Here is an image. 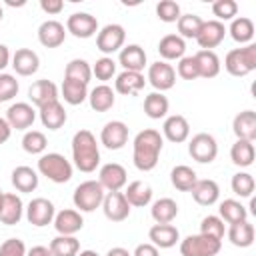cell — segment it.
Returning a JSON list of instances; mask_svg holds the SVG:
<instances>
[{"instance_id": "cell-35", "label": "cell", "mask_w": 256, "mask_h": 256, "mask_svg": "<svg viewBox=\"0 0 256 256\" xmlns=\"http://www.w3.org/2000/svg\"><path fill=\"white\" fill-rule=\"evenodd\" d=\"M230 158L236 166L240 168H248L254 164V158H256V150H254V144L248 142V140H236L230 148Z\"/></svg>"}, {"instance_id": "cell-54", "label": "cell", "mask_w": 256, "mask_h": 256, "mask_svg": "<svg viewBox=\"0 0 256 256\" xmlns=\"http://www.w3.org/2000/svg\"><path fill=\"white\" fill-rule=\"evenodd\" d=\"M40 8H42L46 14L56 16V14H60V12L64 10V2H62V0H40Z\"/></svg>"}, {"instance_id": "cell-3", "label": "cell", "mask_w": 256, "mask_h": 256, "mask_svg": "<svg viewBox=\"0 0 256 256\" xmlns=\"http://www.w3.org/2000/svg\"><path fill=\"white\" fill-rule=\"evenodd\" d=\"M224 68L230 76L242 78L256 70V44H246L242 48H234L224 58Z\"/></svg>"}, {"instance_id": "cell-6", "label": "cell", "mask_w": 256, "mask_h": 256, "mask_svg": "<svg viewBox=\"0 0 256 256\" xmlns=\"http://www.w3.org/2000/svg\"><path fill=\"white\" fill-rule=\"evenodd\" d=\"M222 248L220 240L208 238L204 234H190L180 242L182 256H216Z\"/></svg>"}, {"instance_id": "cell-17", "label": "cell", "mask_w": 256, "mask_h": 256, "mask_svg": "<svg viewBox=\"0 0 256 256\" xmlns=\"http://www.w3.org/2000/svg\"><path fill=\"white\" fill-rule=\"evenodd\" d=\"M162 134L166 140L174 142V144H180V142H186L188 136H190V124L188 120L182 116V114H172L164 120L162 124Z\"/></svg>"}, {"instance_id": "cell-51", "label": "cell", "mask_w": 256, "mask_h": 256, "mask_svg": "<svg viewBox=\"0 0 256 256\" xmlns=\"http://www.w3.org/2000/svg\"><path fill=\"white\" fill-rule=\"evenodd\" d=\"M176 74H178L180 78H184V80H196V78H200V74H198V64H196L194 56H182V58L178 60Z\"/></svg>"}, {"instance_id": "cell-28", "label": "cell", "mask_w": 256, "mask_h": 256, "mask_svg": "<svg viewBox=\"0 0 256 256\" xmlns=\"http://www.w3.org/2000/svg\"><path fill=\"white\" fill-rule=\"evenodd\" d=\"M66 110H64V106L58 102V100H54V102H48V104H44L42 108H40V122H42V126L44 128H48V130H58V128H62L64 124H66Z\"/></svg>"}, {"instance_id": "cell-25", "label": "cell", "mask_w": 256, "mask_h": 256, "mask_svg": "<svg viewBox=\"0 0 256 256\" xmlns=\"http://www.w3.org/2000/svg\"><path fill=\"white\" fill-rule=\"evenodd\" d=\"M190 194H192V198H194L196 204H200V206H212L220 198V186L214 180H210V178L196 180V184L192 186Z\"/></svg>"}, {"instance_id": "cell-46", "label": "cell", "mask_w": 256, "mask_h": 256, "mask_svg": "<svg viewBox=\"0 0 256 256\" xmlns=\"http://www.w3.org/2000/svg\"><path fill=\"white\" fill-rule=\"evenodd\" d=\"M46 146H48V140H46L44 132H40V130H28L22 136V148L28 154H42L46 150Z\"/></svg>"}, {"instance_id": "cell-32", "label": "cell", "mask_w": 256, "mask_h": 256, "mask_svg": "<svg viewBox=\"0 0 256 256\" xmlns=\"http://www.w3.org/2000/svg\"><path fill=\"white\" fill-rule=\"evenodd\" d=\"M124 198L128 200L130 206H136V208H142V206H148L150 200H152V188L150 184L142 182V180H134L128 184L126 192H122Z\"/></svg>"}, {"instance_id": "cell-20", "label": "cell", "mask_w": 256, "mask_h": 256, "mask_svg": "<svg viewBox=\"0 0 256 256\" xmlns=\"http://www.w3.org/2000/svg\"><path fill=\"white\" fill-rule=\"evenodd\" d=\"M232 132L238 140H256V112L254 110H242L232 120Z\"/></svg>"}, {"instance_id": "cell-59", "label": "cell", "mask_w": 256, "mask_h": 256, "mask_svg": "<svg viewBox=\"0 0 256 256\" xmlns=\"http://www.w3.org/2000/svg\"><path fill=\"white\" fill-rule=\"evenodd\" d=\"M106 256H132L126 248H122V246H116V248H110L108 252H106Z\"/></svg>"}, {"instance_id": "cell-38", "label": "cell", "mask_w": 256, "mask_h": 256, "mask_svg": "<svg viewBox=\"0 0 256 256\" xmlns=\"http://www.w3.org/2000/svg\"><path fill=\"white\" fill-rule=\"evenodd\" d=\"M230 36L234 42L238 44H252V38H254V22L246 16H238L232 20L230 24Z\"/></svg>"}, {"instance_id": "cell-19", "label": "cell", "mask_w": 256, "mask_h": 256, "mask_svg": "<svg viewBox=\"0 0 256 256\" xmlns=\"http://www.w3.org/2000/svg\"><path fill=\"white\" fill-rule=\"evenodd\" d=\"M22 212H24V204L20 196H16L14 192H4L0 202V222L6 226H14L22 220Z\"/></svg>"}, {"instance_id": "cell-12", "label": "cell", "mask_w": 256, "mask_h": 256, "mask_svg": "<svg viewBox=\"0 0 256 256\" xmlns=\"http://www.w3.org/2000/svg\"><path fill=\"white\" fill-rule=\"evenodd\" d=\"M148 82L156 88V92L170 90L176 84V70L168 62L158 60L148 66Z\"/></svg>"}, {"instance_id": "cell-4", "label": "cell", "mask_w": 256, "mask_h": 256, "mask_svg": "<svg viewBox=\"0 0 256 256\" xmlns=\"http://www.w3.org/2000/svg\"><path fill=\"white\" fill-rule=\"evenodd\" d=\"M38 172L54 184H66L72 178V164L58 152H48L38 158Z\"/></svg>"}, {"instance_id": "cell-11", "label": "cell", "mask_w": 256, "mask_h": 256, "mask_svg": "<svg viewBox=\"0 0 256 256\" xmlns=\"http://www.w3.org/2000/svg\"><path fill=\"white\" fill-rule=\"evenodd\" d=\"M66 32L76 38H90L98 32V20L88 12H74L66 20Z\"/></svg>"}, {"instance_id": "cell-21", "label": "cell", "mask_w": 256, "mask_h": 256, "mask_svg": "<svg viewBox=\"0 0 256 256\" xmlns=\"http://www.w3.org/2000/svg\"><path fill=\"white\" fill-rule=\"evenodd\" d=\"M66 38V28L58 20H46L38 28V40L46 48H58Z\"/></svg>"}, {"instance_id": "cell-52", "label": "cell", "mask_w": 256, "mask_h": 256, "mask_svg": "<svg viewBox=\"0 0 256 256\" xmlns=\"http://www.w3.org/2000/svg\"><path fill=\"white\" fill-rule=\"evenodd\" d=\"M18 80L12 74H0V102H8L18 94Z\"/></svg>"}, {"instance_id": "cell-47", "label": "cell", "mask_w": 256, "mask_h": 256, "mask_svg": "<svg viewBox=\"0 0 256 256\" xmlns=\"http://www.w3.org/2000/svg\"><path fill=\"white\" fill-rule=\"evenodd\" d=\"M200 234L222 242V238H224V234H226L224 220H222L220 216H206V218H202V222H200Z\"/></svg>"}, {"instance_id": "cell-8", "label": "cell", "mask_w": 256, "mask_h": 256, "mask_svg": "<svg viewBox=\"0 0 256 256\" xmlns=\"http://www.w3.org/2000/svg\"><path fill=\"white\" fill-rule=\"evenodd\" d=\"M126 40V30L120 24H106L98 36H96V48L102 54H114L118 50H122Z\"/></svg>"}, {"instance_id": "cell-50", "label": "cell", "mask_w": 256, "mask_h": 256, "mask_svg": "<svg viewBox=\"0 0 256 256\" xmlns=\"http://www.w3.org/2000/svg\"><path fill=\"white\" fill-rule=\"evenodd\" d=\"M92 74H94L98 80L108 82V80L116 74V62H114L110 56H102V58H98V60L94 62V66H92Z\"/></svg>"}, {"instance_id": "cell-33", "label": "cell", "mask_w": 256, "mask_h": 256, "mask_svg": "<svg viewBox=\"0 0 256 256\" xmlns=\"http://www.w3.org/2000/svg\"><path fill=\"white\" fill-rule=\"evenodd\" d=\"M12 186L18 192H34L38 188V172L30 166H16L12 170Z\"/></svg>"}, {"instance_id": "cell-37", "label": "cell", "mask_w": 256, "mask_h": 256, "mask_svg": "<svg viewBox=\"0 0 256 256\" xmlns=\"http://www.w3.org/2000/svg\"><path fill=\"white\" fill-rule=\"evenodd\" d=\"M150 214L156 224H170L178 216V204L172 198H160L152 204Z\"/></svg>"}, {"instance_id": "cell-40", "label": "cell", "mask_w": 256, "mask_h": 256, "mask_svg": "<svg viewBox=\"0 0 256 256\" xmlns=\"http://www.w3.org/2000/svg\"><path fill=\"white\" fill-rule=\"evenodd\" d=\"M64 78L88 86V82H90V78H92V66H90L84 58H74V60H70V62L66 64Z\"/></svg>"}, {"instance_id": "cell-15", "label": "cell", "mask_w": 256, "mask_h": 256, "mask_svg": "<svg viewBox=\"0 0 256 256\" xmlns=\"http://www.w3.org/2000/svg\"><path fill=\"white\" fill-rule=\"evenodd\" d=\"M34 120H36V110L28 102H16L6 110V122L10 124V128L26 130L34 124Z\"/></svg>"}, {"instance_id": "cell-9", "label": "cell", "mask_w": 256, "mask_h": 256, "mask_svg": "<svg viewBox=\"0 0 256 256\" xmlns=\"http://www.w3.org/2000/svg\"><path fill=\"white\" fill-rule=\"evenodd\" d=\"M126 180H128V174L124 166L118 162H108L98 172V182L108 192H120L126 186Z\"/></svg>"}, {"instance_id": "cell-36", "label": "cell", "mask_w": 256, "mask_h": 256, "mask_svg": "<svg viewBox=\"0 0 256 256\" xmlns=\"http://www.w3.org/2000/svg\"><path fill=\"white\" fill-rule=\"evenodd\" d=\"M196 180H198L196 172H194L190 166H186V164H178V166H174L172 172H170V182H172V186H174L176 190H180V192H190L192 186L196 184Z\"/></svg>"}, {"instance_id": "cell-14", "label": "cell", "mask_w": 256, "mask_h": 256, "mask_svg": "<svg viewBox=\"0 0 256 256\" xmlns=\"http://www.w3.org/2000/svg\"><path fill=\"white\" fill-rule=\"evenodd\" d=\"M102 210H104V216L108 220H112V222H124L130 216V204H128V200L124 198L122 192L104 194Z\"/></svg>"}, {"instance_id": "cell-62", "label": "cell", "mask_w": 256, "mask_h": 256, "mask_svg": "<svg viewBox=\"0 0 256 256\" xmlns=\"http://www.w3.org/2000/svg\"><path fill=\"white\" fill-rule=\"evenodd\" d=\"M2 196H4V192H2V190H0V202H2Z\"/></svg>"}, {"instance_id": "cell-22", "label": "cell", "mask_w": 256, "mask_h": 256, "mask_svg": "<svg viewBox=\"0 0 256 256\" xmlns=\"http://www.w3.org/2000/svg\"><path fill=\"white\" fill-rule=\"evenodd\" d=\"M12 68L20 76H32L40 68V58L30 48H18L12 56Z\"/></svg>"}, {"instance_id": "cell-61", "label": "cell", "mask_w": 256, "mask_h": 256, "mask_svg": "<svg viewBox=\"0 0 256 256\" xmlns=\"http://www.w3.org/2000/svg\"><path fill=\"white\" fill-rule=\"evenodd\" d=\"M2 16H4V12H2V8H0V20H2Z\"/></svg>"}, {"instance_id": "cell-13", "label": "cell", "mask_w": 256, "mask_h": 256, "mask_svg": "<svg viewBox=\"0 0 256 256\" xmlns=\"http://www.w3.org/2000/svg\"><path fill=\"white\" fill-rule=\"evenodd\" d=\"M100 142L108 150H120L128 142V126L122 120H112L106 122L104 128L100 130Z\"/></svg>"}, {"instance_id": "cell-48", "label": "cell", "mask_w": 256, "mask_h": 256, "mask_svg": "<svg viewBox=\"0 0 256 256\" xmlns=\"http://www.w3.org/2000/svg\"><path fill=\"white\" fill-rule=\"evenodd\" d=\"M212 14L216 16L218 22H226V20H234L238 14V4L234 0H216L212 4Z\"/></svg>"}, {"instance_id": "cell-30", "label": "cell", "mask_w": 256, "mask_h": 256, "mask_svg": "<svg viewBox=\"0 0 256 256\" xmlns=\"http://www.w3.org/2000/svg\"><path fill=\"white\" fill-rule=\"evenodd\" d=\"M88 102H90V108L96 110V112H108L114 102H116V96H114V90L108 86V84H100L96 88H92L88 92Z\"/></svg>"}, {"instance_id": "cell-5", "label": "cell", "mask_w": 256, "mask_h": 256, "mask_svg": "<svg viewBox=\"0 0 256 256\" xmlns=\"http://www.w3.org/2000/svg\"><path fill=\"white\" fill-rule=\"evenodd\" d=\"M104 194L106 192L98 180H86L76 186L72 194V202L78 208V212H94L98 206H102Z\"/></svg>"}, {"instance_id": "cell-31", "label": "cell", "mask_w": 256, "mask_h": 256, "mask_svg": "<svg viewBox=\"0 0 256 256\" xmlns=\"http://www.w3.org/2000/svg\"><path fill=\"white\" fill-rule=\"evenodd\" d=\"M186 52V42L178 34H166L158 42V54L166 60H180Z\"/></svg>"}, {"instance_id": "cell-27", "label": "cell", "mask_w": 256, "mask_h": 256, "mask_svg": "<svg viewBox=\"0 0 256 256\" xmlns=\"http://www.w3.org/2000/svg\"><path fill=\"white\" fill-rule=\"evenodd\" d=\"M146 80H144V74L142 72H120L114 80V88L118 94H124V96H134L138 94L142 88H144Z\"/></svg>"}, {"instance_id": "cell-1", "label": "cell", "mask_w": 256, "mask_h": 256, "mask_svg": "<svg viewBox=\"0 0 256 256\" xmlns=\"http://www.w3.org/2000/svg\"><path fill=\"white\" fill-rule=\"evenodd\" d=\"M162 146H164V138L160 136L158 130H154V128L140 130V132L134 136V142H132V148H134V150H132L134 166H136L140 172H150V170H154L156 164H158Z\"/></svg>"}, {"instance_id": "cell-45", "label": "cell", "mask_w": 256, "mask_h": 256, "mask_svg": "<svg viewBox=\"0 0 256 256\" xmlns=\"http://www.w3.org/2000/svg\"><path fill=\"white\" fill-rule=\"evenodd\" d=\"M230 186H232V192H234L236 196H240V198H250L252 192H254V188H256V182H254L252 174H248V172H236V174L232 176Z\"/></svg>"}, {"instance_id": "cell-49", "label": "cell", "mask_w": 256, "mask_h": 256, "mask_svg": "<svg viewBox=\"0 0 256 256\" xmlns=\"http://www.w3.org/2000/svg\"><path fill=\"white\" fill-rule=\"evenodd\" d=\"M156 16L162 20V22H178L180 18V6L178 2L174 0H160L156 4Z\"/></svg>"}, {"instance_id": "cell-34", "label": "cell", "mask_w": 256, "mask_h": 256, "mask_svg": "<svg viewBox=\"0 0 256 256\" xmlns=\"http://www.w3.org/2000/svg\"><path fill=\"white\" fill-rule=\"evenodd\" d=\"M228 240L238 248H248L254 242V226L248 220L230 224L228 228Z\"/></svg>"}, {"instance_id": "cell-23", "label": "cell", "mask_w": 256, "mask_h": 256, "mask_svg": "<svg viewBox=\"0 0 256 256\" xmlns=\"http://www.w3.org/2000/svg\"><path fill=\"white\" fill-rule=\"evenodd\" d=\"M118 62L128 72H142L146 66V52L140 44H128L120 50Z\"/></svg>"}, {"instance_id": "cell-53", "label": "cell", "mask_w": 256, "mask_h": 256, "mask_svg": "<svg viewBox=\"0 0 256 256\" xmlns=\"http://www.w3.org/2000/svg\"><path fill=\"white\" fill-rule=\"evenodd\" d=\"M0 256H26V246L20 238H8L0 244Z\"/></svg>"}, {"instance_id": "cell-24", "label": "cell", "mask_w": 256, "mask_h": 256, "mask_svg": "<svg viewBox=\"0 0 256 256\" xmlns=\"http://www.w3.org/2000/svg\"><path fill=\"white\" fill-rule=\"evenodd\" d=\"M28 98L34 106L42 108L48 102L58 100V86L52 80H36L30 88H28Z\"/></svg>"}, {"instance_id": "cell-16", "label": "cell", "mask_w": 256, "mask_h": 256, "mask_svg": "<svg viewBox=\"0 0 256 256\" xmlns=\"http://www.w3.org/2000/svg\"><path fill=\"white\" fill-rule=\"evenodd\" d=\"M224 36H226L224 24L218 22V20H208V22L202 24V28H200V32L196 36V42H198V46L202 50H212L218 44H222Z\"/></svg>"}, {"instance_id": "cell-7", "label": "cell", "mask_w": 256, "mask_h": 256, "mask_svg": "<svg viewBox=\"0 0 256 256\" xmlns=\"http://www.w3.org/2000/svg\"><path fill=\"white\" fill-rule=\"evenodd\" d=\"M188 154L192 156V160H196L200 164L214 162V158L218 156L216 138L212 134H206V132H200V134L192 136V140L188 142Z\"/></svg>"}, {"instance_id": "cell-60", "label": "cell", "mask_w": 256, "mask_h": 256, "mask_svg": "<svg viewBox=\"0 0 256 256\" xmlns=\"http://www.w3.org/2000/svg\"><path fill=\"white\" fill-rule=\"evenodd\" d=\"M78 256H100L98 252H94V250H82Z\"/></svg>"}, {"instance_id": "cell-56", "label": "cell", "mask_w": 256, "mask_h": 256, "mask_svg": "<svg viewBox=\"0 0 256 256\" xmlns=\"http://www.w3.org/2000/svg\"><path fill=\"white\" fill-rule=\"evenodd\" d=\"M10 134H12V128H10V124L6 122V118H0V146L10 138Z\"/></svg>"}, {"instance_id": "cell-39", "label": "cell", "mask_w": 256, "mask_h": 256, "mask_svg": "<svg viewBox=\"0 0 256 256\" xmlns=\"http://www.w3.org/2000/svg\"><path fill=\"white\" fill-rule=\"evenodd\" d=\"M168 108H170V102L162 92H152L144 98V112L152 120L164 118L168 114Z\"/></svg>"}, {"instance_id": "cell-18", "label": "cell", "mask_w": 256, "mask_h": 256, "mask_svg": "<svg viewBox=\"0 0 256 256\" xmlns=\"http://www.w3.org/2000/svg\"><path fill=\"white\" fill-rule=\"evenodd\" d=\"M52 222H54L56 232L62 234V236H74V234L80 232L82 226H84V220H82L80 212H78V210H72V208L60 210V212L54 216Z\"/></svg>"}, {"instance_id": "cell-55", "label": "cell", "mask_w": 256, "mask_h": 256, "mask_svg": "<svg viewBox=\"0 0 256 256\" xmlns=\"http://www.w3.org/2000/svg\"><path fill=\"white\" fill-rule=\"evenodd\" d=\"M132 256H160V252H158V248H156L154 244L144 242V244H138V246L134 248Z\"/></svg>"}, {"instance_id": "cell-43", "label": "cell", "mask_w": 256, "mask_h": 256, "mask_svg": "<svg viewBox=\"0 0 256 256\" xmlns=\"http://www.w3.org/2000/svg\"><path fill=\"white\" fill-rule=\"evenodd\" d=\"M50 252L52 256H78L80 252V242L74 236H62L58 234L52 242H50Z\"/></svg>"}, {"instance_id": "cell-44", "label": "cell", "mask_w": 256, "mask_h": 256, "mask_svg": "<svg viewBox=\"0 0 256 256\" xmlns=\"http://www.w3.org/2000/svg\"><path fill=\"white\" fill-rule=\"evenodd\" d=\"M204 20L198 16V14H180L176 26H178V36L184 40V38H194L198 36L200 28H202Z\"/></svg>"}, {"instance_id": "cell-42", "label": "cell", "mask_w": 256, "mask_h": 256, "mask_svg": "<svg viewBox=\"0 0 256 256\" xmlns=\"http://www.w3.org/2000/svg\"><path fill=\"white\" fill-rule=\"evenodd\" d=\"M62 98L64 102H68L70 106H78L82 104L86 98H88V88L86 84H80V82H74V80H66L62 82Z\"/></svg>"}, {"instance_id": "cell-58", "label": "cell", "mask_w": 256, "mask_h": 256, "mask_svg": "<svg viewBox=\"0 0 256 256\" xmlns=\"http://www.w3.org/2000/svg\"><path fill=\"white\" fill-rule=\"evenodd\" d=\"M10 62V50L6 44H0V70H4Z\"/></svg>"}, {"instance_id": "cell-2", "label": "cell", "mask_w": 256, "mask_h": 256, "mask_svg": "<svg viewBox=\"0 0 256 256\" xmlns=\"http://www.w3.org/2000/svg\"><path fill=\"white\" fill-rule=\"evenodd\" d=\"M72 160H74V166L86 174H90L98 168L100 150L96 144V136L90 130L82 128L72 136Z\"/></svg>"}, {"instance_id": "cell-57", "label": "cell", "mask_w": 256, "mask_h": 256, "mask_svg": "<svg viewBox=\"0 0 256 256\" xmlns=\"http://www.w3.org/2000/svg\"><path fill=\"white\" fill-rule=\"evenodd\" d=\"M26 256H52L48 246H32L30 250H26Z\"/></svg>"}, {"instance_id": "cell-26", "label": "cell", "mask_w": 256, "mask_h": 256, "mask_svg": "<svg viewBox=\"0 0 256 256\" xmlns=\"http://www.w3.org/2000/svg\"><path fill=\"white\" fill-rule=\"evenodd\" d=\"M148 238L156 248H172L180 240V232L172 224H154L148 230Z\"/></svg>"}, {"instance_id": "cell-41", "label": "cell", "mask_w": 256, "mask_h": 256, "mask_svg": "<svg viewBox=\"0 0 256 256\" xmlns=\"http://www.w3.org/2000/svg\"><path fill=\"white\" fill-rule=\"evenodd\" d=\"M218 214L224 222L228 224H236V222H242V220H248V210L234 198H228L224 202H220V208H218Z\"/></svg>"}, {"instance_id": "cell-29", "label": "cell", "mask_w": 256, "mask_h": 256, "mask_svg": "<svg viewBox=\"0 0 256 256\" xmlns=\"http://www.w3.org/2000/svg\"><path fill=\"white\" fill-rule=\"evenodd\" d=\"M194 60L198 64V74L200 78H214L220 74V58L214 50H198L194 54Z\"/></svg>"}, {"instance_id": "cell-10", "label": "cell", "mask_w": 256, "mask_h": 256, "mask_svg": "<svg viewBox=\"0 0 256 256\" xmlns=\"http://www.w3.org/2000/svg\"><path fill=\"white\" fill-rule=\"evenodd\" d=\"M56 216V210H54V204L48 200V198H34L28 202V208H26V218L32 226H48L52 224Z\"/></svg>"}]
</instances>
